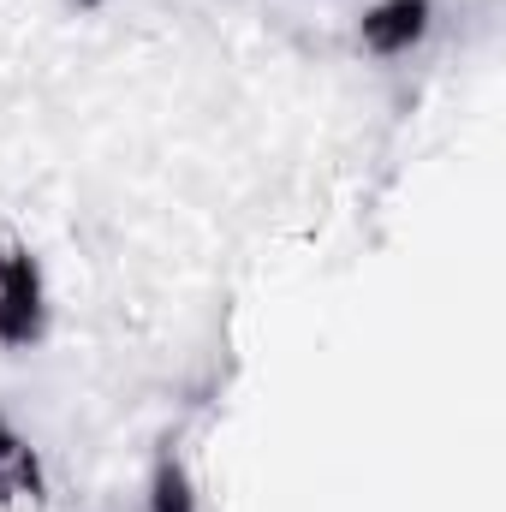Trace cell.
<instances>
[{
    "label": "cell",
    "mask_w": 506,
    "mask_h": 512,
    "mask_svg": "<svg viewBox=\"0 0 506 512\" xmlns=\"http://www.w3.org/2000/svg\"><path fill=\"white\" fill-rule=\"evenodd\" d=\"M48 334H54L48 262L18 227H0V352H36Z\"/></svg>",
    "instance_id": "1"
},
{
    "label": "cell",
    "mask_w": 506,
    "mask_h": 512,
    "mask_svg": "<svg viewBox=\"0 0 506 512\" xmlns=\"http://www.w3.org/2000/svg\"><path fill=\"white\" fill-rule=\"evenodd\" d=\"M435 24H441L435 0H370L358 12V30L352 36H358V54L393 66V60H411L435 36Z\"/></svg>",
    "instance_id": "2"
},
{
    "label": "cell",
    "mask_w": 506,
    "mask_h": 512,
    "mask_svg": "<svg viewBox=\"0 0 506 512\" xmlns=\"http://www.w3.org/2000/svg\"><path fill=\"white\" fill-rule=\"evenodd\" d=\"M48 501V459L0 405V512H36Z\"/></svg>",
    "instance_id": "3"
},
{
    "label": "cell",
    "mask_w": 506,
    "mask_h": 512,
    "mask_svg": "<svg viewBox=\"0 0 506 512\" xmlns=\"http://www.w3.org/2000/svg\"><path fill=\"white\" fill-rule=\"evenodd\" d=\"M143 512H203V483L179 441H161L143 471Z\"/></svg>",
    "instance_id": "4"
}]
</instances>
